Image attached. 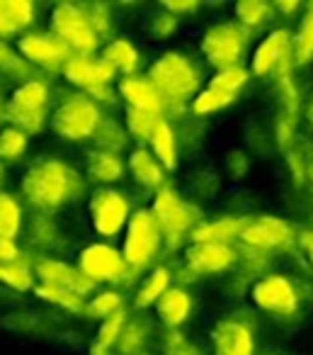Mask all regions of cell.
I'll return each mask as SVG.
<instances>
[{"instance_id": "1", "label": "cell", "mask_w": 313, "mask_h": 355, "mask_svg": "<svg viewBox=\"0 0 313 355\" xmlns=\"http://www.w3.org/2000/svg\"><path fill=\"white\" fill-rule=\"evenodd\" d=\"M88 193V180L75 166L59 156L32 161L20 175L17 195L35 214H56Z\"/></svg>"}, {"instance_id": "2", "label": "cell", "mask_w": 313, "mask_h": 355, "mask_svg": "<svg viewBox=\"0 0 313 355\" xmlns=\"http://www.w3.org/2000/svg\"><path fill=\"white\" fill-rule=\"evenodd\" d=\"M146 78L156 85V90L166 100V117L163 119L168 122L182 117L190 110V103L204 83L202 66L187 51L180 49H168L158 54L148 66Z\"/></svg>"}, {"instance_id": "3", "label": "cell", "mask_w": 313, "mask_h": 355, "mask_svg": "<svg viewBox=\"0 0 313 355\" xmlns=\"http://www.w3.org/2000/svg\"><path fill=\"white\" fill-rule=\"evenodd\" d=\"M148 209H151L153 219H156L158 229H161L163 251H168V256L185 251L190 246L192 232L204 222V212L195 202L182 198L172 185H163L153 195Z\"/></svg>"}, {"instance_id": "4", "label": "cell", "mask_w": 313, "mask_h": 355, "mask_svg": "<svg viewBox=\"0 0 313 355\" xmlns=\"http://www.w3.org/2000/svg\"><path fill=\"white\" fill-rule=\"evenodd\" d=\"M8 124L27 137H37L49 127V114L54 107V88L44 76H37L20 85H12L6 98Z\"/></svg>"}, {"instance_id": "5", "label": "cell", "mask_w": 313, "mask_h": 355, "mask_svg": "<svg viewBox=\"0 0 313 355\" xmlns=\"http://www.w3.org/2000/svg\"><path fill=\"white\" fill-rule=\"evenodd\" d=\"M105 112L98 103L88 98L85 93H66L59 100H54V107L49 114V129L69 144L93 141Z\"/></svg>"}, {"instance_id": "6", "label": "cell", "mask_w": 313, "mask_h": 355, "mask_svg": "<svg viewBox=\"0 0 313 355\" xmlns=\"http://www.w3.org/2000/svg\"><path fill=\"white\" fill-rule=\"evenodd\" d=\"M75 268L98 290L100 287H114V290L124 292L138 280L136 272L124 263L122 251L109 241L85 243L75 256Z\"/></svg>"}, {"instance_id": "7", "label": "cell", "mask_w": 313, "mask_h": 355, "mask_svg": "<svg viewBox=\"0 0 313 355\" xmlns=\"http://www.w3.org/2000/svg\"><path fill=\"white\" fill-rule=\"evenodd\" d=\"M122 236H124L122 246H119L122 258L138 277L158 266V258L163 253V239L151 209L148 207L134 209Z\"/></svg>"}, {"instance_id": "8", "label": "cell", "mask_w": 313, "mask_h": 355, "mask_svg": "<svg viewBox=\"0 0 313 355\" xmlns=\"http://www.w3.org/2000/svg\"><path fill=\"white\" fill-rule=\"evenodd\" d=\"M253 44V35L235 20H219L209 25L199 37V54L206 66L214 71L243 66L248 49Z\"/></svg>"}, {"instance_id": "9", "label": "cell", "mask_w": 313, "mask_h": 355, "mask_svg": "<svg viewBox=\"0 0 313 355\" xmlns=\"http://www.w3.org/2000/svg\"><path fill=\"white\" fill-rule=\"evenodd\" d=\"M248 295L255 309L277 321L296 319L298 311H301V290L287 272H265L258 280L250 282Z\"/></svg>"}, {"instance_id": "10", "label": "cell", "mask_w": 313, "mask_h": 355, "mask_svg": "<svg viewBox=\"0 0 313 355\" xmlns=\"http://www.w3.org/2000/svg\"><path fill=\"white\" fill-rule=\"evenodd\" d=\"M49 32L64 42L71 56H95L102 46L100 37L90 27L80 3H59L49 12Z\"/></svg>"}, {"instance_id": "11", "label": "cell", "mask_w": 313, "mask_h": 355, "mask_svg": "<svg viewBox=\"0 0 313 355\" xmlns=\"http://www.w3.org/2000/svg\"><path fill=\"white\" fill-rule=\"evenodd\" d=\"M238 246L262 251L272 258L277 253L282 256L298 246V229L274 214H253V217H245Z\"/></svg>"}, {"instance_id": "12", "label": "cell", "mask_w": 313, "mask_h": 355, "mask_svg": "<svg viewBox=\"0 0 313 355\" xmlns=\"http://www.w3.org/2000/svg\"><path fill=\"white\" fill-rule=\"evenodd\" d=\"M134 214V207L129 202L127 193L119 188H95L88 200V217L93 224V232L100 236V241H109L122 236L129 219Z\"/></svg>"}, {"instance_id": "13", "label": "cell", "mask_w": 313, "mask_h": 355, "mask_svg": "<svg viewBox=\"0 0 313 355\" xmlns=\"http://www.w3.org/2000/svg\"><path fill=\"white\" fill-rule=\"evenodd\" d=\"M238 263V248L226 243H190L182 251V272L187 280L219 277L231 272Z\"/></svg>"}, {"instance_id": "14", "label": "cell", "mask_w": 313, "mask_h": 355, "mask_svg": "<svg viewBox=\"0 0 313 355\" xmlns=\"http://www.w3.org/2000/svg\"><path fill=\"white\" fill-rule=\"evenodd\" d=\"M20 54L27 59V64L39 76H56L69 64L71 51L64 46V42L56 40L49 30H30L15 42Z\"/></svg>"}, {"instance_id": "15", "label": "cell", "mask_w": 313, "mask_h": 355, "mask_svg": "<svg viewBox=\"0 0 313 355\" xmlns=\"http://www.w3.org/2000/svg\"><path fill=\"white\" fill-rule=\"evenodd\" d=\"M32 270H35L37 285H49L59 287V290H69L75 295L88 300L98 287L90 285L83 277V272L75 268V263H69L64 258H32Z\"/></svg>"}, {"instance_id": "16", "label": "cell", "mask_w": 313, "mask_h": 355, "mask_svg": "<svg viewBox=\"0 0 313 355\" xmlns=\"http://www.w3.org/2000/svg\"><path fill=\"white\" fill-rule=\"evenodd\" d=\"M211 355H255L258 340H255L253 326L238 316H226L211 326L209 334Z\"/></svg>"}, {"instance_id": "17", "label": "cell", "mask_w": 313, "mask_h": 355, "mask_svg": "<svg viewBox=\"0 0 313 355\" xmlns=\"http://www.w3.org/2000/svg\"><path fill=\"white\" fill-rule=\"evenodd\" d=\"M287 59H292V32L287 27H272L250 51L248 71L253 78H269Z\"/></svg>"}, {"instance_id": "18", "label": "cell", "mask_w": 313, "mask_h": 355, "mask_svg": "<svg viewBox=\"0 0 313 355\" xmlns=\"http://www.w3.org/2000/svg\"><path fill=\"white\" fill-rule=\"evenodd\" d=\"M64 80L75 88L78 93H93L98 88H105V85H117V73L100 59L95 56H71L69 64L61 71Z\"/></svg>"}, {"instance_id": "19", "label": "cell", "mask_w": 313, "mask_h": 355, "mask_svg": "<svg viewBox=\"0 0 313 355\" xmlns=\"http://www.w3.org/2000/svg\"><path fill=\"white\" fill-rule=\"evenodd\" d=\"M117 95L124 103V110L143 112L148 117L163 119L166 117V100L156 90V85L146 78V73L127 76L117 80Z\"/></svg>"}, {"instance_id": "20", "label": "cell", "mask_w": 313, "mask_h": 355, "mask_svg": "<svg viewBox=\"0 0 313 355\" xmlns=\"http://www.w3.org/2000/svg\"><path fill=\"white\" fill-rule=\"evenodd\" d=\"M30 248L32 258H56V253L64 248L66 239L54 214H32L22 232Z\"/></svg>"}, {"instance_id": "21", "label": "cell", "mask_w": 313, "mask_h": 355, "mask_svg": "<svg viewBox=\"0 0 313 355\" xmlns=\"http://www.w3.org/2000/svg\"><path fill=\"white\" fill-rule=\"evenodd\" d=\"M127 171L138 188L148 190V193H153V195H156L163 185H168V173L163 171V166L156 161V156L148 151V146H134L132 151H129Z\"/></svg>"}, {"instance_id": "22", "label": "cell", "mask_w": 313, "mask_h": 355, "mask_svg": "<svg viewBox=\"0 0 313 355\" xmlns=\"http://www.w3.org/2000/svg\"><path fill=\"white\" fill-rule=\"evenodd\" d=\"M127 173V163L122 156L109 151H100V148H90L85 153V180L95 183L98 188H114Z\"/></svg>"}, {"instance_id": "23", "label": "cell", "mask_w": 313, "mask_h": 355, "mask_svg": "<svg viewBox=\"0 0 313 355\" xmlns=\"http://www.w3.org/2000/svg\"><path fill=\"white\" fill-rule=\"evenodd\" d=\"M37 6L32 0H0V40L12 42L32 30Z\"/></svg>"}, {"instance_id": "24", "label": "cell", "mask_w": 313, "mask_h": 355, "mask_svg": "<svg viewBox=\"0 0 313 355\" xmlns=\"http://www.w3.org/2000/svg\"><path fill=\"white\" fill-rule=\"evenodd\" d=\"M153 309H156V319L161 321L163 329L175 331V329H182V326L190 321L195 302H192V295L187 292L185 285H172L170 290L158 300V304L153 306Z\"/></svg>"}, {"instance_id": "25", "label": "cell", "mask_w": 313, "mask_h": 355, "mask_svg": "<svg viewBox=\"0 0 313 355\" xmlns=\"http://www.w3.org/2000/svg\"><path fill=\"white\" fill-rule=\"evenodd\" d=\"M98 56L117 73V78L136 76L141 71V51L129 37H112L100 46Z\"/></svg>"}, {"instance_id": "26", "label": "cell", "mask_w": 313, "mask_h": 355, "mask_svg": "<svg viewBox=\"0 0 313 355\" xmlns=\"http://www.w3.org/2000/svg\"><path fill=\"white\" fill-rule=\"evenodd\" d=\"M172 282H175L172 268L166 266V263H158V266L153 268V270H148V275L141 277V282L136 285L134 297H132V306L138 314H143L146 309H153V306L158 304V300L172 287Z\"/></svg>"}, {"instance_id": "27", "label": "cell", "mask_w": 313, "mask_h": 355, "mask_svg": "<svg viewBox=\"0 0 313 355\" xmlns=\"http://www.w3.org/2000/svg\"><path fill=\"white\" fill-rule=\"evenodd\" d=\"M245 217L240 214H226L219 219H204L199 227L192 232L190 243H226V246H235L243 232Z\"/></svg>"}, {"instance_id": "28", "label": "cell", "mask_w": 313, "mask_h": 355, "mask_svg": "<svg viewBox=\"0 0 313 355\" xmlns=\"http://www.w3.org/2000/svg\"><path fill=\"white\" fill-rule=\"evenodd\" d=\"M146 146H148V151L156 156V161L161 163L166 173H172L180 166V139H177V132H175V127H172V122L158 119Z\"/></svg>"}, {"instance_id": "29", "label": "cell", "mask_w": 313, "mask_h": 355, "mask_svg": "<svg viewBox=\"0 0 313 355\" xmlns=\"http://www.w3.org/2000/svg\"><path fill=\"white\" fill-rule=\"evenodd\" d=\"M27 214L20 195L10 190H0V236L17 241L25 232Z\"/></svg>"}, {"instance_id": "30", "label": "cell", "mask_w": 313, "mask_h": 355, "mask_svg": "<svg viewBox=\"0 0 313 355\" xmlns=\"http://www.w3.org/2000/svg\"><path fill=\"white\" fill-rule=\"evenodd\" d=\"M151 331H153V324L143 314L127 316V324H124L119 343L114 350H117L119 355H146Z\"/></svg>"}, {"instance_id": "31", "label": "cell", "mask_w": 313, "mask_h": 355, "mask_svg": "<svg viewBox=\"0 0 313 355\" xmlns=\"http://www.w3.org/2000/svg\"><path fill=\"white\" fill-rule=\"evenodd\" d=\"M233 20L250 35H255V32H262L272 25L274 8L265 0H240L233 6Z\"/></svg>"}, {"instance_id": "32", "label": "cell", "mask_w": 313, "mask_h": 355, "mask_svg": "<svg viewBox=\"0 0 313 355\" xmlns=\"http://www.w3.org/2000/svg\"><path fill=\"white\" fill-rule=\"evenodd\" d=\"M37 76L39 73L27 64V59L20 54L17 44L0 40V78L10 80L12 85H20V83H25V80L37 78Z\"/></svg>"}, {"instance_id": "33", "label": "cell", "mask_w": 313, "mask_h": 355, "mask_svg": "<svg viewBox=\"0 0 313 355\" xmlns=\"http://www.w3.org/2000/svg\"><path fill=\"white\" fill-rule=\"evenodd\" d=\"M0 287H6L17 295H27V292H35L37 277L32 270V256L25 253L20 261H12L0 266Z\"/></svg>"}, {"instance_id": "34", "label": "cell", "mask_w": 313, "mask_h": 355, "mask_svg": "<svg viewBox=\"0 0 313 355\" xmlns=\"http://www.w3.org/2000/svg\"><path fill=\"white\" fill-rule=\"evenodd\" d=\"M292 61L296 69H306L313 61V3L303 6L298 30L292 35Z\"/></svg>"}, {"instance_id": "35", "label": "cell", "mask_w": 313, "mask_h": 355, "mask_svg": "<svg viewBox=\"0 0 313 355\" xmlns=\"http://www.w3.org/2000/svg\"><path fill=\"white\" fill-rule=\"evenodd\" d=\"M124 306H127L124 292L114 290V287H102V290H95L93 295L85 300L83 316L85 319H95L100 324V321L124 311Z\"/></svg>"}, {"instance_id": "36", "label": "cell", "mask_w": 313, "mask_h": 355, "mask_svg": "<svg viewBox=\"0 0 313 355\" xmlns=\"http://www.w3.org/2000/svg\"><path fill=\"white\" fill-rule=\"evenodd\" d=\"M127 309L119 311V314L109 316V319L100 321L98 331H95V338L90 340V355H112V350L117 348L122 329L127 324Z\"/></svg>"}, {"instance_id": "37", "label": "cell", "mask_w": 313, "mask_h": 355, "mask_svg": "<svg viewBox=\"0 0 313 355\" xmlns=\"http://www.w3.org/2000/svg\"><path fill=\"white\" fill-rule=\"evenodd\" d=\"M250 71L248 66H231V69H221L214 71V73L206 78V88L211 90H219L224 95H231V98H238L250 83Z\"/></svg>"}, {"instance_id": "38", "label": "cell", "mask_w": 313, "mask_h": 355, "mask_svg": "<svg viewBox=\"0 0 313 355\" xmlns=\"http://www.w3.org/2000/svg\"><path fill=\"white\" fill-rule=\"evenodd\" d=\"M32 295H35L39 302H44L46 306H54V309L64 311V314L83 316L85 297L75 295V292L59 290V287H49V285H37Z\"/></svg>"}, {"instance_id": "39", "label": "cell", "mask_w": 313, "mask_h": 355, "mask_svg": "<svg viewBox=\"0 0 313 355\" xmlns=\"http://www.w3.org/2000/svg\"><path fill=\"white\" fill-rule=\"evenodd\" d=\"M27 151H30V137L20 129L10 127H0V163L6 168L17 166L27 158Z\"/></svg>"}, {"instance_id": "40", "label": "cell", "mask_w": 313, "mask_h": 355, "mask_svg": "<svg viewBox=\"0 0 313 355\" xmlns=\"http://www.w3.org/2000/svg\"><path fill=\"white\" fill-rule=\"evenodd\" d=\"M93 144L100 151H109V153L122 156V151L129 144V134H127V129H124V122H119V119H114V117H102V122H100L98 132H95V137H93Z\"/></svg>"}, {"instance_id": "41", "label": "cell", "mask_w": 313, "mask_h": 355, "mask_svg": "<svg viewBox=\"0 0 313 355\" xmlns=\"http://www.w3.org/2000/svg\"><path fill=\"white\" fill-rule=\"evenodd\" d=\"M238 98H231V95H224L219 90H211V88H202L199 93L195 95V100L190 103V112L192 117H209V114H216L221 110L231 107Z\"/></svg>"}, {"instance_id": "42", "label": "cell", "mask_w": 313, "mask_h": 355, "mask_svg": "<svg viewBox=\"0 0 313 355\" xmlns=\"http://www.w3.org/2000/svg\"><path fill=\"white\" fill-rule=\"evenodd\" d=\"M83 8L85 17H88L90 27L95 30V35L102 40H109L114 32V15H112V8L105 6V3H80Z\"/></svg>"}, {"instance_id": "43", "label": "cell", "mask_w": 313, "mask_h": 355, "mask_svg": "<svg viewBox=\"0 0 313 355\" xmlns=\"http://www.w3.org/2000/svg\"><path fill=\"white\" fill-rule=\"evenodd\" d=\"M156 122H158L156 117H148L143 112H134V110H124V129H127L129 139L136 141V146H146Z\"/></svg>"}, {"instance_id": "44", "label": "cell", "mask_w": 313, "mask_h": 355, "mask_svg": "<svg viewBox=\"0 0 313 355\" xmlns=\"http://www.w3.org/2000/svg\"><path fill=\"white\" fill-rule=\"evenodd\" d=\"M296 127H298V119L287 117V114H279L277 122H274V141H277V146L282 148L284 153L292 151V148L298 144Z\"/></svg>"}, {"instance_id": "45", "label": "cell", "mask_w": 313, "mask_h": 355, "mask_svg": "<svg viewBox=\"0 0 313 355\" xmlns=\"http://www.w3.org/2000/svg\"><path fill=\"white\" fill-rule=\"evenodd\" d=\"M180 17L170 15L168 10H158L156 15L148 20V32H151L153 40H168V37H172L177 30H180Z\"/></svg>"}, {"instance_id": "46", "label": "cell", "mask_w": 313, "mask_h": 355, "mask_svg": "<svg viewBox=\"0 0 313 355\" xmlns=\"http://www.w3.org/2000/svg\"><path fill=\"white\" fill-rule=\"evenodd\" d=\"M250 168V161H248V153L245 151H231L229 158H226V173L231 178H245Z\"/></svg>"}, {"instance_id": "47", "label": "cell", "mask_w": 313, "mask_h": 355, "mask_svg": "<svg viewBox=\"0 0 313 355\" xmlns=\"http://www.w3.org/2000/svg\"><path fill=\"white\" fill-rule=\"evenodd\" d=\"M161 8L170 12V15L185 20L187 15H195V12L202 10V3H195V0H182V3H163Z\"/></svg>"}, {"instance_id": "48", "label": "cell", "mask_w": 313, "mask_h": 355, "mask_svg": "<svg viewBox=\"0 0 313 355\" xmlns=\"http://www.w3.org/2000/svg\"><path fill=\"white\" fill-rule=\"evenodd\" d=\"M22 256H25V251H22L20 243L0 236V266H6V263H12V261H20Z\"/></svg>"}, {"instance_id": "49", "label": "cell", "mask_w": 313, "mask_h": 355, "mask_svg": "<svg viewBox=\"0 0 313 355\" xmlns=\"http://www.w3.org/2000/svg\"><path fill=\"white\" fill-rule=\"evenodd\" d=\"M298 248L306 256L308 266L313 268V229H298Z\"/></svg>"}, {"instance_id": "50", "label": "cell", "mask_w": 313, "mask_h": 355, "mask_svg": "<svg viewBox=\"0 0 313 355\" xmlns=\"http://www.w3.org/2000/svg\"><path fill=\"white\" fill-rule=\"evenodd\" d=\"M274 12H279V15H294V12H301L303 10V6L301 3H298V0H292V3H282V0H279V3H274Z\"/></svg>"}, {"instance_id": "51", "label": "cell", "mask_w": 313, "mask_h": 355, "mask_svg": "<svg viewBox=\"0 0 313 355\" xmlns=\"http://www.w3.org/2000/svg\"><path fill=\"white\" fill-rule=\"evenodd\" d=\"M303 119H306V127L311 129V137H313V95L303 105Z\"/></svg>"}, {"instance_id": "52", "label": "cell", "mask_w": 313, "mask_h": 355, "mask_svg": "<svg viewBox=\"0 0 313 355\" xmlns=\"http://www.w3.org/2000/svg\"><path fill=\"white\" fill-rule=\"evenodd\" d=\"M303 188L311 193V198H313V161L308 163V168H306V175H303Z\"/></svg>"}, {"instance_id": "53", "label": "cell", "mask_w": 313, "mask_h": 355, "mask_svg": "<svg viewBox=\"0 0 313 355\" xmlns=\"http://www.w3.org/2000/svg\"><path fill=\"white\" fill-rule=\"evenodd\" d=\"M8 95H0V127H6L8 124V103H6Z\"/></svg>"}, {"instance_id": "54", "label": "cell", "mask_w": 313, "mask_h": 355, "mask_svg": "<svg viewBox=\"0 0 313 355\" xmlns=\"http://www.w3.org/2000/svg\"><path fill=\"white\" fill-rule=\"evenodd\" d=\"M161 355H202V353L197 350V345H190V348H185V350H175V353H161Z\"/></svg>"}, {"instance_id": "55", "label": "cell", "mask_w": 313, "mask_h": 355, "mask_svg": "<svg viewBox=\"0 0 313 355\" xmlns=\"http://www.w3.org/2000/svg\"><path fill=\"white\" fill-rule=\"evenodd\" d=\"M6 180H8V168L0 163V190H6Z\"/></svg>"}, {"instance_id": "56", "label": "cell", "mask_w": 313, "mask_h": 355, "mask_svg": "<svg viewBox=\"0 0 313 355\" xmlns=\"http://www.w3.org/2000/svg\"><path fill=\"white\" fill-rule=\"evenodd\" d=\"M146 355H148V353H146Z\"/></svg>"}]
</instances>
